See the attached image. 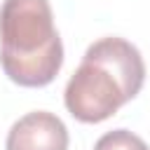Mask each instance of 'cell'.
I'll return each mask as SVG.
<instances>
[{
  "label": "cell",
  "instance_id": "7a4b0ae2",
  "mask_svg": "<svg viewBox=\"0 0 150 150\" xmlns=\"http://www.w3.org/2000/svg\"><path fill=\"white\" fill-rule=\"evenodd\" d=\"M0 66L19 87H47L63 66V45L49 0H5L0 7Z\"/></svg>",
  "mask_w": 150,
  "mask_h": 150
},
{
  "label": "cell",
  "instance_id": "6da1fadb",
  "mask_svg": "<svg viewBox=\"0 0 150 150\" xmlns=\"http://www.w3.org/2000/svg\"><path fill=\"white\" fill-rule=\"evenodd\" d=\"M145 82L141 52L122 38H101L87 47L66 84L63 103L84 124H98L129 103Z\"/></svg>",
  "mask_w": 150,
  "mask_h": 150
},
{
  "label": "cell",
  "instance_id": "277c9868",
  "mask_svg": "<svg viewBox=\"0 0 150 150\" xmlns=\"http://www.w3.org/2000/svg\"><path fill=\"white\" fill-rule=\"evenodd\" d=\"M94 150H150V148L134 131H129V129H112V131L103 134L96 141Z\"/></svg>",
  "mask_w": 150,
  "mask_h": 150
},
{
  "label": "cell",
  "instance_id": "3957f363",
  "mask_svg": "<svg viewBox=\"0 0 150 150\" xmlns=\"http://www.w3.org/2000/svg\"><path fill=\"white\" fill-rule=\"evenodd\" d=\"M5 150H68V129L54 112L35 110L12 124Z\"/></svg>",
  "mask_w": 150,
  "mask_h": 150
}]
</instances>
